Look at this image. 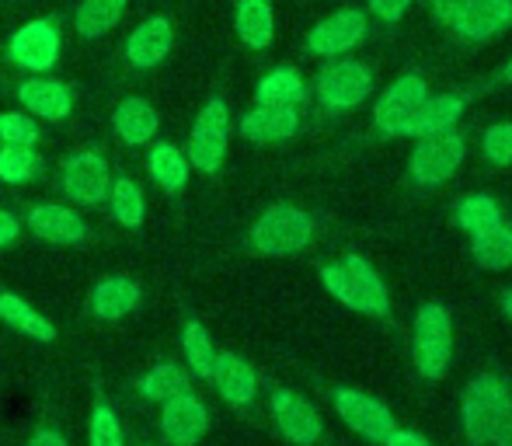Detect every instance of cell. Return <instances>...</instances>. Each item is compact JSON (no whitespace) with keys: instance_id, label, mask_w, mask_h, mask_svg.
I'll list each match as a JSON object with an SVG mask.
<instances>
[{"instance_id":"1","label":"cell","mask_w":512,"mask_h":446,"mask_svg":"<svg viewBox=\"0 0 512 446\" xmlns=\"http://www.w3.org/2000/svg\"><path fill=\"white\" fill-rule=\"evenodd\" d=\"M324 290L345 307L366 314V318H387L391 314V297L380 279V272L366 262L363 255H345L342 262H331L321 269Z\"/></svg>"},{"instance_id":"2","label":"cell","mask_w":512,"mask_h":446,"mask_svg":"<svg viewBox=\"0 0 512 446\" xmlns=\"http://www.w3.org/2000/svg\"><path fill=\"white\" fill-rule=\"evenodd\" d=\"M512 412V387L502 373H478L471 384L464 387L460 398V426H464L467 440L485 446L499 433V426Z\"/></svg>"},{"instance_id":"3","label":"cell","mask_w":512,"mask_h":446,"mask_svg":"<svg viewBox=\"0 0 512 446\" xmlns=\"http://www.w3.org/2000/svg\"><path fill=\"white\" fill-rule=\"evenodd\" d=\"M415 366L425 380L446 377L453 359V321L443 304H422L415 314Z\"/></svg>"},{"instance_id":"4","label":"cell","mask_w":512,"mask_h":446,"mask_svg":"<svg viewBox=\"0 0 512 446\" xmlns=\"http://www.w3.org/2000/svg\"><path fill=\"white\" fill-rule=\"evenodd\" d=\"M310 241H314V220H310L304 210L286 206V203L265 210L255 227H251V244H255L262 255H272V258L304 251Z\"/></svg>"},{"instance_id":"5","label":"cell","mask_w":512,"mask_h":446,"mask_svg":"<svg viewBox=\"0 0 512 446\" xmlns=\"http://www.w3.org/2000/svg\"><path fill=\"white\" fill-rule=\"evenodd\" d=\"M373 91V74L366 63L345 60V56H331L321 70H317V98L324 109L331 112H349L363 105Z\"/></svg>"},{"instance_id":"6","label":"cell","mask_w":512,"mask_h":446,"mask_svg":"<svg viewBox=\"0 0 512 446\" xmlns=\"http://www.w3.org/2000/svg\"><path fill=\"white\" fill-rule=\"evenodd\" d=\"M464 136L446 129V133H432V136H418V147L411 150L408 161V175L418 185H443L457 175V168L464 164Z\"/></svg>"},{"instance_id":"7","label":"cell","mask_w":512,"mask_h":446,"mask_svg":"<svg viewBox=\"0 0 512 446\" xmlns=\"http://www.w3.org/2000/svg\"><path fill=\"white\" fill-rule=\"evenodd\" d=\"M227 143H230V109L227 102L213 98V102L203 105V112L196 115V126H192V136H189V157L192 168L206 171H220L223 157H227Z\"/></svg>"},{"instance_id":"8","label":"cell","mask_w":512,"mask_h":446,"mask_svg":"<svg viewBox=\"0 0 512 446\" xmlns=\"http://www.w3.org/2000/svg\"><path fill=\"white\" fill-rule=\"evenodd\" d=\"M366 32H370V21H366L363 11L356 7H342V11L328 14L324 21H317L307 32V49L321 60H331V56H345L356 46H363Z\"/></svg>"},{"instance_id":"9","label":"cell","mask_w":512,"mask_h":446,"mask_svg":"<svg viewBox=\"0 0 512 446\" xmlns=\"http://www.w3.org/2000/svg\"><path fill=\"white\" fill-rule=\"evenodd\" d=\"M429 98V81L422 74H401L380 95L377 109H373V122L384 136H405L408 119L415 115L418 105Z\"/></svg>"},{"instance_id":"10","label":"cell","mask_w":512,"mask_h":446,"mask_svg":"<svg viewBox=\"0 0 512 446\" xmlns=\"http://www.w3.org/2000/svg\"><path fill=\"white\" fill-rule=\"evenodd\" d=\"M335 412L352 433L366 436V440H373V443H384V436L394 429L391 408H387L380 398H373V394L356 391V387H338Z\"/></svg>"},{"instance_id":"11","label":"cell","mask_w":512,"mask_h":446,"mask_svg":"<svg viewBox=\"0 0 512 446\" xmlns=\"http://www.w3.org/2000/svg\"><path fill=\"white\" fill-rule=\"evenodd\" d=\"M7 56H11L18 67L32 70V74H46V70L56 67L60 60V32H56L53 21L39 18L21 25L18 32L7 42Z\"/></svg>"},{"instance_id":"12","label":"cell","mask_w":512,"mask_h":446,"mask_svg":"<svg viewBox=\"0 0 512 446\" xmlns=\"http://www.w3.org/2000/svg\"><path fill=\"white\" fill-rule=\"evenodd\" d=\"M108 164L98 150H77L63 164V192L81 206H98L108 196Z\"/></svg>"},{"instance_id":"13","label":"cell","mask_w":512,"mask_h":446,"mask_svg":"<svg viewBox=\"0 0 512 446\" xmlns=\"http://www.w3.org/2000/svg\"><path fill=\"white\" fill-rule=\"evenodd\" d=\"M209 429V412L199 398H192L189 391L175 394L164 401L161 415V433L171 446H196Z\"/></svg>"},{"instance_id":"14","label":"cell","mask_w":512,"mask_h":446,"mask_svg":"<svg viewBox=\"0 0 512 446\" xmlns=\"http://www.w3.org/2000/svg\"><path fill=\"white\" fill-rule=\"evenodd\" d=\"M175 46V25L164 14L140 21L126 39V60L133 70H154Z\"/></svg>"},{"instance_id":"15","label":"cell","mask_w":512,"mask_h":446,"mask_svg":"<svg viewBox=\"0 0 512 446\" xmlns=\"http://www.w3.org/2000/svg\"><path fill=\"white\" fill-rule=\"evenodd\" d=\"M272 419H276L279 433L297 446H314L321 440V415L314 412V405L304 401L293 391H276L272 394Z\"/></svg>"},{"instance_id":"16","label":"cell","mask_w":512,"mask_h":446,"mask_svg":"<svg viewBox=\"0 0 512 446\" xmlns=\"http://www.w3.org/2000/svg\"><path fill=\"white\" fill-rule=\"evenodd\" d=\"M512 25V0H467L453 21V32L464 42H488Z\"/></svg>"},{"instance_id":"17","label":"cell","mask_w":512,"mask_h":446,"mask_svg":"<svg viewBox=\"0 0 512 446\" xmlns=\"http://www.w3.org/2000/svg\"><path fill=\"white\" fill-rule=\"evenodd\" d=\"M209 377H213L216 391H220L230 405H248V401L255 398L258 377L248 366V359H241L237 352H220V356L213 359Z\"/></svg>"},{"instance_id":"18","label":"cell","mask_w":512,"mask_h":446,"mask_svg":"<svg viewBox=\"0 0 512 446\" xmlns=\"http://www.w3.org/2000/svg\"><path fill=\"white\" fill-rule=\"evenodd\" d=\"M300 115L297 109H276V105H255L241 119V133L251 143H283L290 136H297Z\"/></svg>"},{"instance_id":"19","label":"cell","mask_w":512,"mask_h":446,"mask_svg":"<svg viewBox=\"0 0 512 446\" xmlns=\"http://www.w3.org/2000/svg\"><path fill=\"white\" fill-rule=\"evenodd\" d=\"M464 98L460 95H429L422 105L415 109V115L408 119L405 126V136H432V133H446L460 122L464 115Z\"/></svg>"},{"instance_id":"20","label":"cell","mask_w":512,"mask_h":446,"mask_svg":"<svg viewBox=\"0 0 512 446\" xmlns=\"http://www.w3.org/2000/svg\"><path fill=\"white\" fill-rule=\"evenodd\" d=\"M18 98L32 115H42V119H67L70 109H74V95H70L67 84L49 81V77H32L18 88Z\"/></svg>"},{"instance_id":"21","label":"cell","mask_w":512,"mask_h":446,"mask_svg":"<svg viewBox=\"0 0 512 446\" xmlns=\"http://www.w3.org/2000/svg\"><path fill=\"white\" fill-rule=\"evenodd\" d=\"M28 227L49 244H77V241H84V234H88L84 220L77 217L74 210L56 206V203L35 206V210L28 213Z\"/></svg>"},{"instance_id":"22","label":"cell","mask_w":512,"mask_h":446,"mask_svg":"<svg viewBox=\"0 0 512 446\" xmlns=\"http://www.w3.org/2000/svg\"><path fill=\"white\" fill-rule=\"evenodd\" d=\"M234 28L248 49H269L276 39V11L272 0H241L234 11Z\"/></svg>"},{"instance_id":"23","label":"cell","mask_w":512,"mask_h":446,"mask_svg":"<svg viewBox=\"0 0 512 446\" xmlns=\"http://www.w3.org/2000/svg\"><path fill=\"white\" fill-rule=\"evenodd\" d=\"M112 126L122 143L140 147V143H147L150 136L157 133V112L150 109V102H143V98H122V102L115 105Z\"/></svg>"},{"instance_id":"24","label":"cell","mask_w":512,"mask_h":446,"mask_svg":"<svg viewBox=\"0 0 512 446\" xmlns=\"http://www.w3.org/2000/svg\"><path fill=\"white\" fill-rule=\"evenodd\" d=\"M136 300H140V286H136L133 279L108 276L95 286V293H91V311L105 321H115V318H126L136 307Z\"/></svg>"},{"instance_id":"25","label":"cell","mask_w":512,"mask_h":446,"mask_svg":"<svg viewBox=\"0 0 512 446\" xmlns=\"http://www.w3.org/2000/svg\"><path fill=\"white\" fill-rule=\"evenodd\" d=\"M258 105H276V109H297L307 98V84L304 77L293 67H276L272 74H265L255 88Z\"/></svg>"},{"instance_id":"26","label":"cell","mask_w":512,"mask_h":446,"mask_svg":"<svg viewBox=\"0 0 512 446\" xmlns=\"http://www.w3.org/2000/svg\"><path fill=\"white\" fill-rule=\"evenodd\" d=\"M471 255H474V262L488 272L512 269V223L502 220V223H495L492 230H485V234L474 237Z\"/></svg>"},{"instance_id":"27","label":"cell","mask_w":512,"mask_h":446,"mask_svg":"<svg viewBox=\"0 0 512 446\" xmlns=\"http://www.w3.org/2000/svg\"><path fill=\"white\" fill-rule=\"evenodd\" d=\"M129 0H81L74 14V25L81 32V39H102V35L112 32L115 25L126 14Z\"/></svg>"},{"instance_id":"28","label":"cell","mask_w":512,"mask_h":446,"mask_svg":"<svg viewBox=\"0 0 512 446\" xmlns=\"http://www.w3.org/2000/svg\"><path fill=\"white\" fill-rule=\"evenodd\" d=\"M453 220H457V227L464 230V234L478 237L485 234V230H492L495 223H502V206L495 196H488V192H474V196H464L457 203V210H453Z\"/></svg>"},{"instance_id":"29","label":"cell","mask_w":512,"mask_h":446,"mask_svg":"<svg viewBox=\"0 0 512 446\" xmlns=\"http://www.w3.org/2000/svg\"><path fill=\"white\" fill-rule=\"evenodd\" d=\"M0 318H4V325L18 328L21 335L35 338V342H53L56 338L53 325L39 311H32L21 297H14V293H0Z\"/></svg>"},{"instance_id":"30","label":"cell","mask_w":512,"mask_h":446,"mask_svg":"<svg viewBox=\"0 0 512 446\" xmlns=\"http://www.w3.org/2000/svg\"><path fill=\"white\" fill-rule=\"evenodd\" d=\"M150 175L168 192L185 189V182H189V157L178 147H171V143H157V147L150 150Z\"/></svg>"},{"instance_id":"31","label":"cell","mask_w":512,"mask_h":446,"mask_svg":"<svg viewBox=\"0 0 512 446\" xmlns=\"http://www.w3.org/2000/svg\"><path fill=\"white\" fill-rule=\"evenodd\" d=\"M108 203H112V217L122 223V227L136 230L143 223V213H147V203H143V192L136 182L129 178H119L115 185H108Z\"/></svg>"},{"instance_id":"32","label":"cell","mask_w":512,"mask_h":446,"mask_svg":"<svg viewBox=\"0 0 512 446\" xmlns=\"http://www.w3.org/2000/svg\"><path fill=\"white\" fill-rule=\"evenodd\" d=\"M140 391H143V398H150V401H168V398H175V394L189 391V377H185L175 363H161L140 380Z\"/></svg>"},{"instance_id":"33","label":"cell","mask_w":512,"mask_h":446,"mask_svg":"<svg viewBox=\"0 0 512 446\" xmlns=\"http://www.w3.org/2000/svg\"><path fill=\"white\" fill-rule=\"evenodd\" d=\"M182 342H185V359H189L192 370H196L199 377H209V370H213L216 352H213V342H209L206 328L199 325V321H189V325H185Z\"/></svg>"},{"instance_id":"34","label":"cell","mask_w":512,"mask_h":446,"mask_svg":"<svg viewBox=\"0 0 512 446\" xmlns=\"http://www.w3.org/2000/svg\"><path fill=\"white\" fill-rule=\"evenodd\" d=\"M35 168H39V161H35L32 147H0V182H28Z\"/></svg>"},{"instance_id":"35","label":"cell","mask_w":512,"mask_h":446,"mask_svg":"<svg viewBox=\"0 0 512 446\" xmlns=\"http://www.w3.org/2000/svg\"><path fill=\"white\" fill-rule=\"evenodd\" d=\"M39 140V126L21 112H4L0 115V143L4 147H32Z\"/></svg>"},{"instance_id":"36","label":"cell","mask_w":512,"mask_h":446,"mask_svg":"<svg viewBox=\"0 0 512 446\" xmlns=\"http://www.w3.org/2000/svg\"><path fill=\"white\" fill-rule=\"evenodd\" d=\"M481 150L492 164L499 168H509L512 164V122H495V126L485 129L481 136Z\"/></svg>"},{"instance_id":"37","label":"cell","mask_w":512,"mask_h":446,"mask_svg":"<svg viewBox=\"0 0 512 446\" xmlns=\"http://www.w3.org/2000/svg\"><path fill=\"white\" fill-rule=\"evenodd\" d=\"M91 446H122V429L112 408L98 405L91 415Z\"/></svg>"},{"instance_id":"38","label":"cell","mask_w":512,"mask_h":446,"mask_svg":"<svg viewBox=\"0 0 512 446\" xmlns=\"http://www.w3.org/2000/svg\"><path fill=\"white\" fill-rule=\"evenodd\" d=\"M370 4V14L380 21H387V25H398L401 18L408 14V7L415 4V0H366Z\"/></svg>"},{"instance_id":"39","label":"cell","mask_w":512,"mask_h":446,"mask_svg":"<svg viewBox=\"0 0 512 446\" xmlns=\"http://www.w3.org/2000/svg\"><path fill=\"white\" fill-rule=\"evenodd\" d=\"M464 4H467V0H429V11H432V18H436L439 25L453 28V21H457V14L464 11Z\"/></svg>"},{"instance_id":"40","label":"cell","mask_w":512,"mask_h":446,"mask_svg":"<svg viewBox=\"0 0 512 446\" xmlns=\"http://www.w3.org/2000/svg\"><path fill=\"white\" fill-rule=\"evenodd\" d=\"M384 446H436V443L425 440V436L415 433V429H398V426H394L391 433L384 436Z\"/></svg>"},{"instance_id":"41","label":"cell","mask_w":512,"mask_h":446,"mask_svg":"<svg viewBox=\"0 0 512 446\" xmlns=\"http://www.w3.org/2000/svg\"><path fill=\"white\" fill-rule=\"evenodd\" d=\"M14 237H18V220H14L11 213L0 210V248H4V244H11Z\"/></svg>"},{"instance_id":"42","label":"cell","mask_w":512,"mask_h":446,"mask_svg":"<svg viewBox=\"0 0 512 446\" xmlns=\"http://www.w3.org/2000/svg\"><path fill=\"white\" fill-rule=\"evenodd\" d=\"M28 446H67V440H63L60 433H49L46 429V433H35L32 440H28Z\"/></svg>"},{"instance_id":"43","label":"cell","mask_w":512,"mask_h":446,"mask_svg":"<svg viewBox=\"0 0 512 446\" xmlns=\"http://www.w3.org/2000/svg\"><path fill=\"white\" fill-rule=\"evenodd\" d=\"M492 446H512V412L506 415V422L499 426V433L492 436Z\"/></svg>"},{"instance_id":"44","label":"cell","mask_w":512,"mask_h":446,"mask_svg":"<svg viewBox=\"0 0 512 446\" xmlns=\"http://www.w3.org/2000/svg\"><path fill=\"white\" fill-rule=\"evenodd\" d=\"M502 314L509 318V325H512V290L502 293Z\"/></svg>"},{"instance_id":"45","label":"cell","mask_w":512,"mask_h":446,"mask_svg":"<svg viewBox=\"0 0 512 446\" xmlns=\"http://www.w3.org/2000/svg\"><path fill=\"white\" fill-rule=\"evenodd\" d=\"M506 77H509V81H512V60H509V67H506Z\"/></svg>"}]
</instances>
